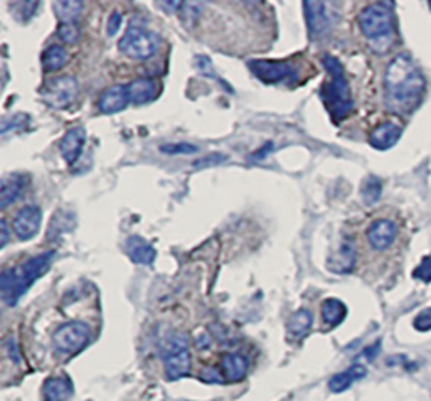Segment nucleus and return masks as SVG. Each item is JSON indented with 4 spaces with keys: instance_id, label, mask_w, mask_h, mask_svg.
Returning a JSON list of instances; mask_svg holds the SVG:
<instances>
[{
    "instance_id": "nucleus-23",
    "label": "nucleus",
    "mask_w": 431,
    "mask_h": 401,
    "mask_svg": "<svg viewBox=\"0 0 431 401\" xmlns=\"http://www.w3.org/2000/svg\"><path fill=\"white\" fill-rule=\"evenodd\" d=\"M310 327H312V314L308 310L302 309L291 315L289 324H286V332H289L290 339L300 341L310 332Z\"/></svg>"
},
{
    "instance_id": "nucleus-15",
    "label": "nucleus",
    "mask_w": 431,
    "mask_h": 401,
    "mask_svg": "<svg viewBox=\"0 0 431 401\" xmlns=\"http://www.w3.org/2000/svg\"><path fill=\"white\" fill-rule=\"evenodd\" d=\"M403 133V129L394 121H384L369 135V143L378 150H387L394 147Z\"/></svg>"
},
{
    "instance_id": "nucleus-30",
    "label": "nucleus",
    "mask_w": 431,
    "mask_h": 401,
    "mask_svg": "<svg viewBox=\"0 0 431 401\" xmlns=\"http://www.w3.org/2000/svg\"><path fill=\"white\" fill-rule=\"evenodd\" d=\"M58 36L62 42L74 44L79 39V31L74 24H61L58 29Z\"/></svg>"
},
{
    "instance_id": "nucleus-10",
    "label": "nucleus",
    "mask_w": 431,
    "mask_h": 401,
    "mask_svg": "<svg viewBox=\"0 0 431 401\" xmlns=\"http://www.w3.org/2000/svg\"><path fill=\"white\" fill-rule=\"evenodd\" d=\"M42 221V211L37 206H24L15 213L14 221H12V228L14 233L19 239H31L34 235L39 231Z\"/></svg>"
},
{
    "instance_id": "nucleus-7",
    "label": "nucleus",
    "mask_w": 431,
    "mask_h": 401,
    "mask_svg": "<svg viewBox=\"0 0 431 401\" xmlns=\"http://www.w3.org/2000/svg\"><path fill=\"white\" fill-rule=\"evenodd\" d=\"M91 329L88 324L73 320V322L62 324L61 327L54 332V346L58 351L65 354H76L90 343Z\"/></svg>"
},
{
    "instance_id": "nucleus-6",
    "label": "nucleus",
    "mask_w": 431,
    "mask_h": 401,
    "mask_svg": "<svg viewBox=\"0 0 431 401\" xmlns=\"http://www.w3.org/2000/svg\"><path fill=\"white\" fill-rule=\"evenodd\" d=\"M78 91L79 84L76 81L74 76L65 74L46 83L41 90V98L51 108L61 110L73 103L76 96H78Z\"/></svg>"
},
{
    "instance_id": "nucleus-27",
    "label": "nucleus",
    "mask_w": 431,
    "mask_h": 401,
    "mask_svg": "<svg viewBox=\"0 0 431 401\" xmlns=\"http://www.w3.org/2000/svg\"><path fill=\"white\" fill-rule=\"evenodd\" d=\"M381 192H383V184L378 177L369 176L367 179L362 183L361 188V197L364 201V204L373 206L381 199Z\"/></svg>"
},
{
    "instance_id": "nucleus-8",
    "label": "nucleus",
    "mask_w": 431,
    "mask_h": 401,
    "mask_svg": "<svg viewBox=\"0 0 431 401\" xmlns=\"http://www.w3.org/2000/svg\"><path fill=\"white\" fill-rule=\"evenodd\" d=\"M248 67L258 79L263 83L274 84L297 78L295 67L286 61H268V59H253L248 61Z\"/></svg>"
},
{
    "instance_id": "nucleus-4",
    "label": "nucleus",
    "mask_w": 431,
    "mask_h": 401,
    "mask_svg": "<svg viewBox=\"0 0 431 401\" xmlns=\"http://www.w3.org/2000/svg\"><path fill=\"white\" fill-rule=\"evenodd\" d=\"M359 27L366 39L373 42L374 51H387L392 42L394 17L387 4H371L357 17Z\"/></svg>"
},
{
    "instance_id": "nucleus-19",
    "label": "nucleus",
    "mask_w": 431,
    "mask_h": 401,
    "mask_svg": "<svg viewBox=\"0 0 431 401\" xmlns=\"http://www.w3.org/2000/svg\"><path fill=\"white\" fill-rule=\"evenodd\" d=\"M219 369L226 381H241L246 376L248 360L243 354H224L219 361Z\"/></svg>"
},
{
    "instance_id": "nucleus-5",
    "label": "nucleus",
    "mask_w": 431,
    "mask_h": 401,
    "mask_svg": "<svg viewBox=\"0 0 431 401\" xmlns=\"http://www.w3.org/2000/svg\"><path fill=\"white\" fill-rule=\"evenodd\" d=\"M160 48V37L147 29L143 17H132L128 27L121 39L118 41V49L132 59H149Z\"/></svg>"
},
{
    "instance_id": "nucleus-9",
    "label": "nucleus",
    "mask_w": 431,
    "mask_h": 401,
    "mask_svg": "<svg viewBox=\"0 0 431 401\" xmlns=\"http://www.w3.org/2000/svg\"><path fill=\"white\" fill-rule=\"evenodd\" d=\"M329 4L315 2V0H305L303 7H305V19L308 25V32L314 37L324 36L331 31L333 19L327 8Z\"/></svg>"
},
{
    "instance_id": "nucleus-37",
    "label": "nucleus",
    "mask_w": 431,
    "mask_h": 401,
    "mask_svg": "<svg viewBox=\"0 0 431 401\" xmlns=\"http://www.w3.org/2000/svg\"><path fill=\"white\" fill-rule=\"evenodd\" d=\"M201 379H204L206 383H224V381H226L223 374L219 373V369H216V368H208V369L202 371Z\"/></svg>"
},
{
    "instance_id": "nucleus-29",
    "label": "nucleus",
    "mask_w": 431,
    "mask_h": 401,
    "mask_svg": "<svg viewBox=\"0 0 431 401\" xmlns=\"http://www.w3.org/2000/svg\"><path fill=\"white\" fill-rule=\"evenodd\" d=\"M199 150L196 145H191V143H166V145L160 147V152L168 155H177V154H196Z\"/></svg>"
},
{
    "instance_id": "nucleus-28",
    "label": "nucleus",
    "mask_w": 431,
    "mask_h": 401,
    "mask_svg": "<svg viewBox=\"0 0 431 401\" xmlns=\"http://www.w3.org/2000/svg\"><path fill=\"white\" fill-rule=\"evenodd\" d=\"M69 218H74V214L71 213V211H59V213L56 214V216H53V219H51V225H49V230H48V236L53 235L54 231V238H58L59 235L65 233V231L71 230V228L74 226L76 219H73V221H69Z\"/></svg>"
},
{
    "instance_id": "nucleus-17",
    "label": "nucleus",
    "mask_w": 431,
    "mask_h": 401,
    "mask_svg": "<svg viewBox=\"0 0 431 401\" xmlns=\"http://www.w3.org/2000/svg\"><path fill=\"white\" fill-rule=\"evenodd\" d=\"M125 253L128 258L137 265H152L157 256V251L149 242L142 238V236H130L125 242Z\"/></svg>"
},
{
    "instance_id": "nucleus-40",
    "label": "nucleus",
    "mask_w": 431,
    "mask_h": 401,
    "mask_svg": "<svg viewBox=\"0 0 431 401\" xmlns=\"http://www.w3.org/2000/svg\"><path fill=\"white\" fill-rule=\"evenodd\" d=\"M224 160H226V155L211 154L206 159H202V160H199V162H196V166H209V164H219V162H224Z\"/></svg>"
},
{
    "instance_id": "nucleus-3",
    "label": "nucleus",
    "mask_w": 431,
    "mask_h": 401,
    "mask_svg": "<svg viewBox=\"0 0 431 401\" xmlns=\"http://www.w3.org/2000/svg\"><path fill=\"white\" fill-rule=\"evenodd\" d=\"M322 65L327 71L329 79L320 88V98H322L325 108H327L329 115L333 118V121H340L349 115V112L354 107L352 93H350V86L339 59L327 54V56L322 58Z\"/></svg>"
},
{
    "instance_id": "nucleus-20",
    "label": "nucleus",
    "mask_w": 431,
    "mask_h": 401,
    "mask_svg": "<svg viewBox=\"0 0 431 401\" xmlns=\"http://www.w3.org/2000/svg\"><path fill=\"white\" fill-rule=\"evenodd\" d=\"M27 180V176L24 174H8L4 177L2 188H0V208L6 209L8 204H12L24 191Z\"/></svg>"
},
{
    "instance_id": "nucleus-14",
    "label": "nucleus",
    "mask_w": 431,
    "mask_h": 401,
    "mask_svg": "<svg viewBox=\"0 0 431 401\" xmlns=\"http://www.w3.org/2000/svg\"><path fill=\"white\" fill-rule=\"evenodd\" d=\"M128 90L126 86H121V84H115V86L108 88L101 93L100 100H98V108L101 113L105 115H115V113L125 110L126 103H128Z\"/></svg>"
},
{
    "instance_id": "nucleus-31",
    "label": "nucleus",
    "mask_w": 431,
    "mask_h": 401,
    "mask_svg": "<svg viewBox=\"0 0 431 401\" xmlns=\"http://www.w3.org/2000/svg\"><path fill=\"white\" fill-rule=\"evenodd\" d=\"M29 125V115H14L6 117L2 120V133L8 132L14 129H25Z\"/></svg>"
},
{
    "instance_id": "nucleus-18",
    "label": "nucleus",
    "mask_w": 431,
    "mask_h": 401,
    "mask_svg": "<svg viewBox=\"0 0 431 401\" xmlns=\"http://www.w3.org/2000/svg\"><path fill=\"white\" fill-rule=\"evenodd\" d=\"M164 368H166L168 379L184 378L191 371V354H189L187 349L166 353Z\"/></svg>"
},
{
    "instance_id": "nucleus-24",
    "label": "nucleus",
    "mask_w": 431,
    "mask_h": 401,
    "mask_svg": "<svg viewBox=\"0 0 431 401\" xmlns=\"http://www.w3.org/2000/svg\"><path fill=\"white\" fill-rule=\"evenodd\" d=\"M53 11L61 24H74L76 17L83 11V2H79V0H61V2L53 4Z\"/></svg>"
},
{
    "instance_id": "nucleus-42",
    "label": "nucleus",
    "mask_w": 431,
    "mask_h": 401,
    "mask_svg": "<svg viewBox=\"0 0 431 401\" xmlns=\"http://www.w3.org/2000/svg\"><path fill=\"white\" fill-rule=\"evenodd\" d=\"M430 6H431V4H430Z\"/></svg>"
},
{
    "instance_id": "nucleus-11",
    "label": "nucleus",
    "mask_w": 431,
    "mask_h": 401,
    "mask_svg": "<svg viewBox=\"0 0 431 401\" xmlns=\"http://www.w3.org/2000/svg\"><path fill=\"white\" fill-rule=\"evenodd\" d=\"M357 251L352 239H342L336 251H332L327 258V268L333 273H349L356 267Z\"/></svg>"
},
{
    "instance_id": "nucleus-34",
    "label": "nucleus",
    "mask_w": 431,
    "mask_h": 401,
    "mask_svg": "<svg viewBox=\"0 0 431 401\" xmlns=\"http://www.w3.org/2000/svg\"><path fill=\"white\" fill-rule=\"evenodd\" d=\"M415 327L421 332L430 331V329H431V307H428V309H425V310H421L420 314L416 315Z\"/></svg>"
},
{
    "instance_id": "nucleus-33",
    "label": "nucleus",
    "mask_w": 431,
    "mask_h": 401,
    "mask_svg": "<svg viewBox=\"0 0 431 401\" xmlns=\"http://www.w3.org/2000/svg\"><path fill=\"white\" fill-rule=\"evenodd\" d=\"M413 277L418 278V280L431 282V255L425 256V260L421 261L420 267L413 272Z\"/></svg>"
},
{
    "instance_id": "nucleus-13",
    "label": "nucleus",
    "mask_w": 431,
    "mask_h": 401,
    "mask_svg": "<svg viewBox=\"0 0 431 401\" xmlns=\"http://www.w3.org/2000/svg\"><path fill=\"white\" fill-rule=\"evenodd\" d=\"M84 142H86V130L83 126H76V129L67 130L59 140V150H61L62 159L66 160L69 166H73L76 160L81 155Z\"/></svg>"
},
{
    "instance_id": "nucleus-32",
    "label": "nucleus",
    "mask_w": 431,
    "mask_h": 401,
    "mask_svg": "<svg viewBox=\"0 0 431 401\" xmlns=\"http://www.w3.org/2000/svg\"><path fill=\"white\" fill-rule=\"evenodd\" d=\"M19 4L22 8H14V11H12V14H14L15 17H19L20 12H22V17H20L19 20H20V22H27V20L31 19L34 14H36V11H37L36 7H39V4H37V2H19Z\"/></svg>"
},
{
    "instance_id": "nucleus-25",
    "label": "nucleus",
    "mask_w": 431,
    "mask_h": 401,
    "mask_svg": "<svg viewBox=\"0 0 431 401\" xmlns=\"http://www.w3.org/2000/svg\"><path fill=\"white\" fill-rule=\"evenodd\" d=\"M347 315V309H345L344 302L339 298H327L322 303V320L327 326H339L342 320Z\"/></svg>"
},
{
    "instance_id": "nucleus-1",
    "label": "nucleus",
    "mask_w": 431,
    "mask_h": 401,
    "mask_svg": "<svg viewBox=\"0 0 431 401\" xmlns=\"http://www.w3.org/2000/svg\"><path fill=\"white\" fill-rule=\"evenodd\" d=\"M426 88L425 76L408 54H399L384 73L386 105L392 112H409L421 100Z\"/></svg>"
},
{
    "instance_id": "nucleus-21",
    "label": "nucleus",
    "mask_w": 431,
    "mask_h": 401,
    "mask_svg": "<svg viewBox=\"0 0 431 401\" xmlns=\"http://www.w3.org/2000/svg\"><path fill=\"white\" fill-rule=\"evenodd\" d=\"M46 401H67L73 396V385L66 376L49 378L42 388Z\"/></svg>"
},
{
    "instance_id": "nucleus-12",
    "label": "nucleus",
    "mask_w": 431,
    "mask_h": 401,
    "mask_svg": "<svg viewBox=\"0 0 431 401\" xmlns=\"http://www.w3.org/2000/svg\"><path fill=\"white\" fill-rule=\"evenodd\" d=\"M367 242L374 250H386L394 243L396 235H398V226L390 219H378L373 225L367 228Z\"/></svg>"
},
{
    "instance_id": "nucleus-39",
    "label": "nucleus",
    "mask_w": 431,
    "mask_h": 401,
    "mask_svg": "<svg viewBox=\"0 0 431 401\" xmlns=\"http://www.w3.org/2000/svg\"><path fill=\"white\" fill-rule=\"evenodd\" d=\"M272 150H273V142H266L260 150L253 152L249 157H251V160H261V159H265L266 155H268V152H272Z\"/></svg>"
},
{
    "instance_id": "nucleus-2",
    "label": "nucleus",
    "mask_w": 431,
    "mask_h": 401,
    "mask_svg": "<svg viewBox=\"0 0 431 401\" xmlns=\"http://www.w3.org/2000/svg\"><path fill=\"white\" fill-rule=\"evenodd\" d=\"M56 251L48 250L41 255L32 256L24 263L17 265V267H8L2 270V275H0V292H2V301L7 305L14 307L19 298L27 292V289L31 287L37 278L44 275L51 267V261H53Z\"/></svg>"
},
{
    "instance_id": "nucleus-36",
    "label": "nucleus",
    "mask_w": 431,
    "mask_h": 401,
    "mask_svg": "<svg viewBox=\"0 0 431 401\" xmlns=\"http://www.w3.org/2000/svg\"><path fill=\"white\" fill-rule=\"evenodd\" d=\"M194 61H196V66L199 67L202 74H209V78H216V76H218V74H214L213 65H211L209 58H206V56H196V59H194Z\"/></svg>"
},
{
    "instance_id": "nucleus-22",
    "label": "nucleus",
    "mask_w": 431,
    "mask_h": 401,
    "mask_svg": "<svg viewBox=\"0 0 431 401\" xmlns=\"http://www.w3.org/2000/svg\"><path fill=\"white\" fill-rule=\"evenodd\" d=\"M367 374V369L364 366L361 364H354L352 368L342 371V373L336 374V376L331 378V381H329V388H331V391L333 393H342V391H345L347 388L352 386V383L359 381V379H362Z\"/></svg>"
},
{
    "instance_id": "nucleus-38",
    "label": "nucleus",
    "mask_w": 431,
    "mask_h": 401,
    "mask_svg": "<svg viewBox=\"0 0 431 401\" xmlns=\"http://www.w3.org/2000/svg\"><path fill=\"white\" fill-rule=\"evenodd\" d=\"M4 344H6V351L8 353V356L12 357V361L19 362L20 361V354H19V348H17L14 337H8V339Z\"/></svg>"
},
{
    "instance_id": "nucleus-35",
    "label": "nucleus",
    "mask_w": 431,
    "mask_h": 401,
    "mask_svg": "<svg viewBox=\"0 0 431 401\" xmlns=\"http://www.w3.org/2000/svg\"><path fill=\"white\" fill-rule=\"evenodd\" d=\"M121 27V14L118 11H113L108 17V24H107V34L110 37L117 36L118 31Z\"/></svg>"
},
{
    "instance_id": "nucleus-41",
    "label": "nucleus",
    "mask_w": 431,
    "mask_h": 401,
    "mask_svg": "<svg viewBox=\"0 0 431 401\" xmlns=\"http://www.w3.org/2000/svg\"><path fill=\"white\" fill-rule=\"evenodd\" d=\"M0 231H2V236H0V248H4L8 242V231L6 221H0Z\"/></svg>"
},
{
    "instance_id": "nucleus-16",
    "label": "nucleus",
    "mask_w": 431,
    "mask_h": 401,
    "mask_svg": "<svg viewBox=\"0 0 431 401\" xmlns=\"http://www.w3.org/2000/svg\"><path fill=\"white\" fill-rule=\"evenodd\" d=\"M128 90V98L135 105H147L152 103L160 93V84L152 78H138L126 84Z\"/></svg>"
},
{
    "instance_id": "nucleus-26",
    "label": "nucleus",
    "mask_w": 431,
    "mask_h": 401,
    "mask_svg": "<svg viewBox=\"0 0 431 401\" xmlns=\"http://www.w3.org/2000/svg\"><path fill=\"white\" fill-rule=\"evenodd\" d=\"M66 61H67V54L61 46H49L48 49H44L41 58L42 67H44L46 71L61 70V67L66 65Z\"/></svg>"
}]
</instances>
